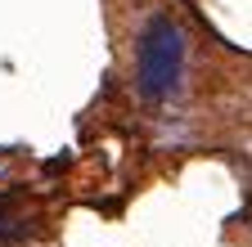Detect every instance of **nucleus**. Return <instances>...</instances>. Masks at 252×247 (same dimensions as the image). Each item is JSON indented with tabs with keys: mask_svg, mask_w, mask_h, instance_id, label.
I'll return each instance as SVG.
<instances>
[{
	"mask_svg": "<svg viewBox=\"0 0 252 247\" xmlns=\"http://www.w3.org/2000/svg\"><path fill=\"white\" fill-rule=\"evenodd\" d=\"M185 58H189V36L185 27L167 14H153L135 45V85L149 104L171 99L185 81Z\"/></svg>",
	"mask_w": 252,
	"mask_h": 247,
	"instance_id": "nucleus-1",
	"label": "nucleus"
}]
</instances>
